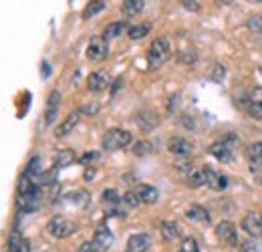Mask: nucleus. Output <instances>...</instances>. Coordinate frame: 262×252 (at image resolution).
I'll return each instance as SVG.
<instances>
[{"instance_id": "f257e3e1", "label": "nucleus", "mask_w": 262, "mask_h": 252, "mask_svg": "<svg viewBox=\"0 0 262 252\" xmlns=\"http://www.w3.org/2000/svg\"><path fill=\"white\" fill-rule=\"evenodd\" d=\"M240 145V137H238V133H226L220 141H216V143H212L210 145V156L212 158H216L220 163H228L232 156H234V150Z\"/></svg>"}, {"instance_id": "f03ea898", "label": "nucleus", "mask_w": 262, "mask_h": 252, "mask_svg": "<svg viewBox=\"0 0 262 252\" xmlns=\"http://www.w3.org/2000/svg\"><path fill=\"white\" fill-rule=\"evenodd\" d=\"M171 55V43L167 36H158L149 49H147V67L149 69H158L160 65H164Z\"/></svg>"}, {"instance_id": "7ed1b4c3", "label": "nucleus", "mask_w": 262, "mask_h": 252, "mask_svg": "<svg viewBox=\"0 0 262 252\" xmlns=\"http://www.w3.org/2000/svg\"><path fill=\"white\" fill-rule=\"evenodd\" d=\"M131 139H133L131 131L119 129V127H111V129L105 131V135H103V139H101V148H103L105 152H117V150L127 148L131 143Z\"/></svg>"}, {"instance_id": "20e7f679", "label": "nucleus", "mask_w": 262, "mask_h": 252, "mask_svg": "<svg viewBox=\"0 0 262 252\" xmlns=\"http://www.w3.org/2000/svg\"><path fill=\"white\" fill-rule=\"evenodd\" d=\"M47 232L53 236V238H69L77 232V224L73 220H69L65 216H53L49 224H47Z\"/></svg>"}, {"instance_id": "39448f33", "label": "nucleus", "mask_w": 262, "mask_h": 252, "mask_svg": "<svg viewBox=\"0 0 262 252\" xmlns=\"http://www.w3.org/2000/svg\"><path fill=\"white\" fill-rule=\"evenodd\" d=\"M109 57V43L103 36H91L89 47H87V59L89 61H105Z\"/></svg>"}, {"instance_id": "423d86ee", "label": "nucleus", "mask_w": 262, "mask_h": 252, "mask_svg": "<svg viewBox=\"0 0 262 252\" xmlns=\"http://www.w3.org/2000/svg\"><path fill=\"white\" fill-rule=\"evenodd\" d=\"M204 186L214 192H224L228 188V178L222 172H216L208 165H204Z\"/></svg>"}, {"instance_id": "0eeeda50", "label": "nucleus", "mask_w": 262, "mask_h": 252, "mask_svg": "<svg viewBox=\"0 0 262 252\" xmlns=\"http://www.w3.org/2000/svg\"><path fill=\"white\" fill-rule=\"evenodd\" d=\"M242 230L250 236V238H262V214L260 212H248L242 218Z\"/></svg>"}, {"instance_id": "6e6552de", "label": "nucleus", "mask_w": 262, "mask_h": 252, "mask_svg": "<svg viewBox=\"0 0 262 252\" xmlns=\"http://www.w3.org/2000/svg\"><path fill=\"white\" fill-rule=\"evenodd\" d=\"M216 236H218L224 244H228V246H236V244H238V230H236V226L228 220H222L216 226Z\"/></svg>"}, {"instance_id": "1a4fd4ad", "label": "nucleus", "mask_w": 262, "mask_h": 252, "mask_svg": "<svg viewBox=\"0 0 262 252\" xmlns=\"http://www.w3.org/2000/svg\"><path fill=\"white\" fill-rule=\"evenodd\" d=\"M59 107H61V93L51 91L47 99V109H45V125H53L59 117Z\"/></svg>"}, {"instance_id": "9d476101", "label": "nucleus", "mask_w": 262, "mask_h": 252, "mask_svg": "<svg viewBox=\"0 0 262 252\" xmlns=\"http://www.w3.org/2000/svg\"><path fill=\"white\" fill-rule=\"evenodd\" d=\"M167 150H169V154L184 158V156H192L194 154V143L190 139H186V137H171L167 141Z\"/></svg>"}, {"instance_id": "9b49d317", "label": "nucleus", "mask_w": 262, "mask_h": 252, "mask_svg": "<svg viewBox=\"0 0 262 252\" xmlns=\"http://www.w3.org/2000/svg\"><path fill=\"white\" fill-rule=\"evenodd\" d=\"M40 206V194H31V196H18L16 200V210H18V216L23 214H31L36 212Z\"/></svg>"}, {"instance_id": "f8f14e48", "label": "nucleus", "mask_w": 262, "mask_h": 252, "mask_svg": "<svg viewBox=\"0 0 262 252\" xmlns=\"http://www.w3.org/2000/svg\"><path fill=\"white\" fill-rule=\"evenodd\" d=\"M113 232L105 226V224H101L97 230H95V236H93V242L99 246V250L101 252H105V250H109L111 246H113Z\"/></svg>"}, {"instance_id": "ddd939ff", "label": "nucleus", "mask_w": 262, "mask_h": 252, "mask_svg": "<svg viewBox=\"0 0 262 252\" xmlns=\"http://www.w3.org/2000/svg\"><path fill=\"white\" fill-rule=\"evenodd\" d=\"M149 246H151V236L149 234H131L125 252H147Z\"/></svg>"}, {"instance_id": "4468645a", "label": "nucleus", "mask_w": 262, "mask_h": 252, "mask_svg": "<svg viewBox=\"0 0 262 252\" xmlns=\"http://www.w3.org/2000/svg\"><path fill=\"white\" fill-rule=\"evenodd\" d=\"M109 87V77L103 73V71H95L87 77V89L93 91V93H101Z\"/></svg>"}, {"instance_id": "2eb2a0df", "label": "nucleus", "mask_w": 262, "mask_h": 252, "mask_svg": "<svg viewBox=\"0 0 262 252\" xmlns=\"http://www.w3.org/2000/svg\"><path fill=\"white\" fill-rule=\"evenodd\" d=\"M79 119H81V111H71L65 119H63V123L55 129V135L57 137H67L75 127L79 125Z\"/></svg>"}, {"instance_id": "dca6fc26", "label": "nucleus", "mask_w": 262, "mask_h": 252, "mask_svg": "<svg viewBox=\"0 0 262 252\" xmlns=\"http://www.w3.org/2000/svg\"><path fill=\"white\" fill-rule=\"evenodd\" d=\"M125 31H129V25H127L125 20H115V23H109V25L103 29V38L109 43V40H113V38L121 36Z\"/></svg>"}, {"instance_id": "f3484780", "label": "nucleus", "mask_w": 262, "mask_h": 252, "mask_svg": "<svg viewBox=\"0 0 262 252\" xmlns=\"http://www.w3.org/2000/svg\"><path fill=\"white\" fill-rule=\"evenodd\" d=\"M73 161H77V154H75L73 150H69V148L59 150L57 156H55V161H53V170L59 172V170H63L67 165H71Z\"/></svg>"}, {"instance_id": "a211bd4d", "label": "nucleus", "mask_w": 262, "mask_h": 252, "mask_svg": "<svg viewBox=\"0 0 262 252\" xmlns=\"http://www.w3.org/2000/svg\"><path fill=\"white\" fill-rule=\"evenodd\" d=\"M246 158L250 161V170L262 167V141H254L246 148Z\"/></svg>"}, {"instance_id": "6ab92c4d", "label": "nucleus", "mask_w": 262, "mask_h": 252, "mask_svg": "<svg viewBox=\"0 0 262 252\" xmlns=\"http://www.w3.org/2000/svg\"><path fill=\"white\" fill-rule=\"evenodd\" d=\"M135 194H137L139 200L145 202V204H156L158 198H160V192L154 188V186H149V184H141V186H137V188H135Z\"/></svg>"}, {"instance_id": "aec40b11", "label": "nucleus", "mask_w": 262, "mask_h": 252, "mask_svg": "<svg viewBox=\"0 0 262 252\" xmlns=\"http://www.w3.org/2000/svg\"><path fill=\"white\" fill-rule=\"evenodd\" d=\"M186 218L198 224H210V212L204 206H190L186 210Z\"/></svg>"}, {"instance_id": "412c9836", "label": "nucleus", "mask_w": 262, "mask_h": 252, "mask_svg": "<svg viewBox=\"0 0 262 252\" xmlns=\"http://www.w3.org/2000/svg\"><path fill=\"white\" fill-rule=\"evenodd\" d=\"M63 200H67V204H71V206H79V208H83V206L89 204V192H85V190H75V192L65 194Z\"/></svg>"}, {"instance_id": "4be33fe9", "label": "nucleus", "mask_w": 262, "mask_h": 252, "mask_svg": "<svg viewBox=\"0 0 262 252\" xmlns=\"http://www.w3.org/2000/svg\"><path fill=\"white\" fill-rule=\"evenodd\" d=\"M160 232H162V238H164L165 242H173V240H178V238L182 236L180 226H178L176 222H162Z\"/></svg>"}, {"instance_id": "5701e85b", "label": "nucleus", "mask_w": 262, "mask_h": 252, "mask_svg": "<svg viewBox=\"0 0 262 252\" xmlns=\"http://www.w3.org/2000/svg\"><path fill=\"white\" fill-rule=\"evenodd\" d=\"M248 113L254 119H262V87L252 91V101L248 105Z\"/></svg>"}, {"instance_id": "b1692460", "label": "nucleus", "mask_w": 262, "mask_h": 252, "mask_svg": "<svg viewBox=\"0 0 262 252\" xmlns=\"http://www.w3.org/2000/svg\"><path fill=\"white\" fill-rule=\"evenodd\" d=\"M16 194H18V196H31V194H40V190H38V186H36V184H33V180H31V178L23 176V178L18 180Z\"/></svg>"}, {"instance_id": "393cba45", "label": "nucleus", "mask_w": 262, "mask_h": 252, "mask_svg": "<svg viewBox=\"0 0 262 252\" xmlns=\"http://www.w3.org/2000/svg\"><path fill=\"white\" fill-rule=\"evenodd\" d=\"M101 200L109 206V208H113V206H121L123 204V198L119 196V192L115 188H107L103 190V194H101Z\"/></svg>"}, {"instance_id": "a878e982", "label": "nucleus", "mask_w": 262, "mask_h": 252, "mask_svg": "<svg viewBox=\"0 0 262 252\" xmlns=\"http://www.w3.org/2000/svg\"><path fill=\"white\" fill-rule=\"evenodd\" d=\"M143 6H145L143 0H125V2L121 4V12H123L125 16H135V14H139V12L143 10Z\"/></svg>"}, {"instance_id": "bb28decb", "label": "nucleus", "mask_w": 262, "mask_h": 252, "mask_svg": "<svg viewBox=\"0 0 262 252\" xmlns=\"http://www.w3.org/2000/svg\"><path fill=\"white\" fill-rule=\"evenodd\" d=\"M25 236L20 234V230H10L8 234V252H18L25 244Z\"/></svg>"}, {"instance_id": "cd10ccee", "label": "nucleus", "mask_w": 262, "mask_h": 252, "mask_svg": "<svg viewBox=\"0 0 262 252\" xmlns=\"http://www.w3.org/2000/svg\"><path fill=\"white\" fill-rule=\"evenodd\" d=\"M25 176L31 178V180H33V178H38V176L42 178V159L34 156V158L29 161V165H27V174H25Z\"/></svg>"}, {"instance_id": "c85d7f7f", "label": "nucleus", "mask_w": 262, "mask_h": 252, "mask_svg": "<svg viewBox=\"0 0 262 252\" xmlns=\"http://www.w3.org/2000/svg\"><path fill=\"white\" fill-rule=\"evenodd\" d=\"M149 31H151V25H147V23H143V25H135V27H129L127 36H129L131 40H139V38H143Z\"/></svg>"}, {"instance_id": "c756f323", "label": "nucleus", "mask_w": 262, "mask_h": 252, "mask_svg": "<svg viewBox=\"0 0 262 252\" xmlns=\"http://www.w3.org/2000/svg\"><path fill=\"white\" fill-rule=\"evenodd\" d=\"M105 6H107V2H105V0H95V2H89V4L85 6V10H83V18L87 20V18L95 16V14H97V12H101Z\"/></svg>"}, {"instance_id": "7c9ffc66", "label": "nucleus", "mask_w": 262, "mask_h": 252, "mask_svg": "<svg viewBox=\"0 0 262 252\" xmlns=\"http://www.w3.org/2000/svg\"><path fill=\"white\" fill-rule=\"evenodd\" d=\"M151 152H154V145H151V141H147V139H139V141L133 145V154L139 156V158L149 156Z\"/></svg>"}, {"instance_id": "2f4dec72", "label": "nucleus", "mask_w": 262, "mask_h": 252, "mask_svg": "<svg viewBox=\"0 0 262 252\" xmlns=\"http://www.w3.org/2000/svg\"><path fill=\"white\" fill-rule=\"evenodd\" d=\"M176 59H178L182 65H194L198 57H196V53H194V51H188V53H186V51H180V53L176 55Z\"/></svg>"}, {"instance_id": "473e14b6", "label": "nucleus", "mask_w": 262, "mask_h": 252, "mask_svg": "<svg viewBox=\"0 0 262 252\" xmlns=\"http://www.w3.org/2000/svg\"><path fill=\"white\" fill-rule=\"evenodd\" d=\"M178 252H200V248H198L196 238H192V236L184 238V242H182V248H180Z\"/></svg>"}, {"instance_id": "72a5a7b5", "label": "nucleus", "mask_w": 262, "mask_h": 252, "mask_svg": "<svg viewBox=\"0 0 262 252\" xmlns=\"http://www.w3.org/2000/svg\"><path fill=\"white\" fill-rule=\"evenodd\" d=\"M224 75H226V69H224V65H214L212 67V73H210V79L212 81H216V83H220L222 79H224Z\"/></svg>"}, {"instance_id": "f704fd0d", "label": "nucleus", "mask_w": 262, "mask_h": 252, "mask_svg": "<svg viewBox=\"0 0 262 252\" xmlns=\"http://www.w3.org/2000/svg\"><path fill=\"white\" fill-rule=\"evenodd\" d=\"M139 196L135 194V192H127V194H123V204L125 206H129V208H135V206H139Z\"/></svg>"}, {"instance_id": "c9c22d12", "label": "nucleus", "mask_w": 262, "mask_h": 252, "mask_svg": "<svg viewBox=\"0 0 262 252\" xmlns=\"http://www.w3.org/2000/svg\"><path fill=\"white\" fill-rule=\"evenodd\" d=\"M248 29L262 34V14H256V16H252V18L248 20Z\"/></svg>"}, {"instance_id": "e433bc0d", "label": "nucleus", "mask_w": 262, "mask_h": 252, "mask_svg": "<svg viewBox=\"0 0 262 252\" xmlns=\"http://www.w3.org/2000/svg\"><path fill=\"white\" fill-rule=\"evenodd\" d=\"M240 252H262V248L256 240H246V242L242 244Z\"/></svg>"}, {"instance_id": "4c0bfd02", "label": "nucleus", "mask_w": 262, "mask_h": 252, "mask_svg": "<svg viewBox=\"0 0 262 252\" xmlns=\"http://www.w3.org/2000/svg\"><path fill=\"white\" fill-rule=\"evenodd\" d=\"M105 216L107 218H125V212L119 206H113V208H107L105 210Z\"/></svg>"}, {"instance_id": "58836bf2", "label": "nucleus", "mask_w": 262, "mask_h": 252, "mask_svg": "<svg viewBox=\"0 0 262 252\" xmlns=\"http://www.w3.org/2000/svg\"><path fill=\"white\" fill-rule=\"evenodd\" d=\"M97 158H99V152H87V154H83V156L79 158V163L87 165V163H93V161H97Z\"/></svg>"}, {"instance_id": "ea45409f", "label": "nucleus", "mask_w": 262, "mask_h": 252, "mask_svg": "<svg viewBox=\"0 0 262 252\" xmlns=\"http://www.w3.org/2000/svg\"><path fill=\"white\" fill-rule=\"evenodd\" d=\"M79 252H101V250H99V246L93 240H87V242H83V244L79 246Z\"/></svg>"}, {"instance_id": "a19ab883", "label": "nucleus", "mask_w": 262, "mask_h": 252, "mask_svg": "<svg viewBox=\"0 0 262 252\" xmlns=\"http://www.w3.org/2000/svg\"><path fill=\"white\" fill-rule=\"evenodd\" d=\"M81 111L87 113V115H95V113L99 111V103H87V105H83Z\"/></svg>"}, {"instance_id": "79ce46f5", "label": "nucleus", "mask_w": 262, "mask_h": 252, "mask_svg": "<svg viewBox=\"0 0 262 252\" xmlns=\"http://www.w3.org/2000/svg\"><path fill=\"white\" fill-rule=\"evenodd\" d=\"M182 6H184L186 10H192V12H196L198 6H200V2H194V0H190V2H188V0H186V2H182Z\"/></svg>"}, {"instance_id": "37998d69", "label": "nucleus", "mask_w": 262, "mask_h": 252, "mask_svg": "<svg viewBox=\"0 0 262 252\" xmlns=\"http://www.w3.org/2000/svg\"><path fill=\"white\" fill-rule=\"evenodd\" d=\"M95 178V170L93 167H87V172H85V180L89 182V180H93Z\"/></svg>"}, {"instance_id": "c03bdc74", "label": "nucleus", "mask_w": 262, "mask_h": 252, "mask_svg": "<svg viewBox=\"0 0 262 252\" xmlns=\"http://www.w3.org/2000/svg\"><path fill=\"white\" fill-rule=\"evenodd\" d=\"M18 252H31V240H25V244H23V248Z\"/></svg>"}, {"instance_id": "a18cd8bd", "label": "nucleus", "mask_w": 262, "mask_h": 252, "mask_svg": "<svg viewBox=\"0 0 262 252\" xmlns=\"http://www.w3.org/2000/svg\"><path fill=\"white\" fill-rule=\"evenodd\" d=\"M42 69H45V77H49V75H51V71H49V65L42 63Z\"/></svg>"}]
</instances>
